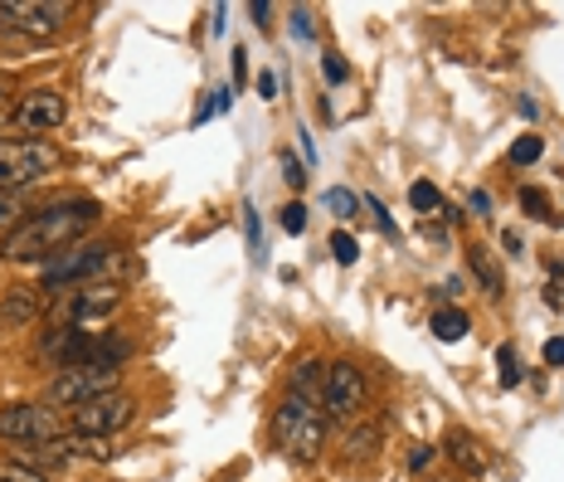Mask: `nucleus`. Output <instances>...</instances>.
<instances>
[{
    "label": "nucleus",
    "instance_id": "obj_4",
    "mask_svg": "<svg viewBox=\"0 0 564 482\" xmlns=\"http://www.w3.org/2000/svg\"><path fill=\"white\" fill-rule=\"evenodd\" d=\"M117 244L112 239H93V244H74V249L54 254L50 264L40 268V288H84V283H98L102 268L112 264Z\"/></svg>",
    "mask_w": 564,
    "mask_h": 482
},
{
    "label": "nucleus",
    "instance_id": "obj_31",
    "mask_svg": "<svg viewBox=\"0 0 564 482\" xmlns=\"http://www.w3.org/2000/svg\"><path fill=\"white\" fill-rule=\"evenodd\" d=\"M545 361H550V366H564V336L545 341Z\"/></svg>",
    "mask_w": 564,
    "mask_h": 482
},
{
    "label": "nucleus",
    "instance_id": "obj_19",
    "mask_svg": "<svg viewBox=\"0 0 564 482\" xmlns=\"http://www.w3.org/2000/svg\"><path fill=\"white\" fill-rule=\"evenodd\" d=\"M322 205L332 210V215H340V219H356L360 215V195H350V191H326Z\"/></svg>",
    "mask_w": 564,
    "mask_h": 482
},
{
    "label": "nucleus",
    "instance_id": "obj_18",
    "mask_svg": "<svg viewBox=\"0 0 564 482\" xmlns=\"http://www.w3.org/2000/svg\"><path fill=\"white\" fill-rule=\"evenodd\" d=\"M433 336H438V341H463L467 336V312L463 308L433 312Z\"/></svg>",
    "mask_w": 564,
    "mask_h": 482
},
{
    "label": "nucleus",
    "instance_id": "obj_6",
    "mask_svg": "<svg viewBox=\"0 0 564 482\" xmlns=\"http://www.w3.org/2000/svg\"><path fill=\"white\" fill-rule=\"evenodd\" d=\"M117 381H122V366H98V361H93V366H68L44 385V405L50 409H78L98 395H112Z\"/></svg>",
    "mask_w": 564,
    "mask_h": 482
},
{
    "label": "nucleus",
    "instance_id": "obj_12",
    "mask_svg": "<svg viewBox=\"0 0 564 482\" xmlns=\"http://www.w3.org/2000/svg\"><path fill=\"white\" fill-rule=\"evenodd\" d=\"M40 317H44V302H40V292L34 288H6L0 292V336L30 332Z\"/></svg>",
    "mask_w": 564,
    "mask_h": 482
},
{
    "label": "nucleus",
    "instance_id": "obj_37",
    "mask_svg": "<svg viewBox=\"0 0 564 482\" xmlns=\"http://www.w3.org/2000/svg\"><path fill=\"white\" fill-rule=\"evenodd\" d=\"M249 10H253L258 25H268V15H273V6H263V0H258V6H249Z\"/></svg>",
    "mask_w": 564,
    "mask_h": 482
},
{
    "label": "nucleus",
    "instance_id": "obj_25",
    "mask_svg": "<svg viewBox=\"0 0 564 482\" xmlns=\"http://www.w3.org/2000/svg\"><path fill=\"white\" fill-rule=\"evenodd\" d=\"M540 151H545L540 147V137H521V142L511 147V161L516 167H531V161H540Z\"/></svg>",
    "mask_w": 564,
    "mask_h": 482
},
{
    "label": "nucleus",
    "instance_id": "obj_1",
    "mask_svg": "<svg viewBox=\"0 0 564 482\" xmlns=\"http://www.w3.org/2000/svg\"><path fill=\"white\" fill-rule=\"evenodd\" d=\"M93 225H98V205L93 200H54V205L25 215L0 239V258L6 264H50L54 254L74 249Z\"/></svg>",
    "mask_w": 564,
    "mask_h": 482
},
{
    "label": "nucleus",
    "instance_id": "obj_16",
    "mask_svg": "<svg viewBox=\"0 0 564 482\" xmlns=\"http://www.w3.org/2000/svg\"><path fill=\"white\" fill-rule=\"evenodd\" d=\"M467 268H473V274H477L481 292H491V298H501V288H507V278H501V268H497V258H491V249H481V244H473V249H467Z\"/></svg>",
    "mask_w": 564,
    "mask_h": 482
},
{
    "label": "nucleus",
    "instance_id": "obj_35",
    "mask_svg": "<svg viewBox=\"0 0 564 482\" xmlns=\"http://www.w3.org/2000/svg\"><path fill=\"white\" fill-rule=\"evenodd\" d=\"M429 458H433V449H429V443H419V449L409 453V468H429Z\"/></svg>",
    "mask_w": 564,
    "mask_h": 482
},
{
    "label": "nucleus",
    "instance_id": "obj_2",
    "mask_svg": "<svg viewBox=\"0 0 564 482\" xmlns=\"http://www.w3.org/2000/svg\"><path fill=\"white\" fill-rule=\"evenodd\" d=\"M273 439L278 449L292 458V463H316V458L326 453V439H332V419H326V409L307 405V399H292L282 395L278 415H273Z\"/></svg>",
    "mask_w": 564,
    "mask_h": 482
},
{
    "label": "nucleus",
    "instance_id": "obj_3",
    "mask_svg": "<svg viewBox=\"0 0 564 482\" xmlns=\"http://www.w3.org/2000/svg\"><path fill=\"white\" fill-rule=\"evenodd\" d=\"M122 298H127V288L112 283V278H98V283H84V288H68L64 302H58V326L98 332V326H108L112 317L122 312Z\"/></svg>",
    "mask_w": 564,
    "mask_h": 482
},
{
    "label": "nucleus",
    "instance_id": "obj_15",
    "mask_svg": "<svg viewBox=\"0 0 564 482\" xmlns=\"http://www.w3.org/2000/svg\"><path fill=\"white\" fill-rule=\"evenodd\" d=\"M58 449H64L68 463H112L117 449L98 433H58Z\"/></svg>",
    "mask_w": 564,
    "mask_h": 482
},
{
    "label": "nucleus",
    "instance_id": "obj_20",
    "mask_svg": "<svg viewBox=\"0 0 564 482\" xmlns=\"http://www.w3.org/2000/svg\"><path fill=\"white\" fill-rule=\"evenodd\" d=\"M409 205H414V210H443V195H438V185H429V181H414V185H409Z\"/></svg>",
    "mask_w": 564,
    "mask_h": 482
},
{
    "label": "nucleus",
    "instance_id": "obj_11",
    "mask_svg": "<svg viewBox=\"0 0 564 482\" xmlns=\"http://www.w3.org/2000/svg\"><path fill=\"white\" fill-rule=\"evenodd\" d=\"M74 15V6H44V0H10V6H0V25L6 30H30V34H54L64 20Z\"/></svg>",
    "mask_w": 564,
    "mask_h": 482
},
{
    "label": "nucleus",
    "instance_id": "obj_32",
    "mask_svg": "<svg viewBox=\"0 0 564 482\" xmlns=\"http://www.w3.org/2000/svg\"><path fill=\"white\" fill-rule=\"evenodd\" d=\"M326 78H332V84H346V64H340L336 54H326Z\"/></svg>",
    "mask_w": 564,
    "mask_h": 482
},
{
    "label": "nucleus",
    "instance_id": "obj_17",
    "mask_svg": "<svg viewBox=\"0 0 564 482\" xmlns=\"http://www.w3.org/2000/svg\"><path fill=\"white\" fill-rule=\"evenodd\" d=\"M443 453L457 463V473H467V478H477L481 473V453H477V439L473 433H463V429H453L448 433V443H443Z\"/></svg>",
    "mask_w": 564,
    "mask_h": 482
},
{
    "label": "nucleus",
    "instance_id": "obj_13",
    "mask_svg": "<svg viewBox=\"0 0 564 482\" xmlns=\"http://www.w3.org/2000/svg\"><path fill=\"white\" fill-rule=\"evenodd\" d=\"M326 375H332V366H326L322 356H302L297 366H292V375H288V395L307 399V405H322L326 399Z\"/></svg>",
    "mask_w": 564,
    "mask_h": 482
},
{
    "label": "nucleus",
    "instance_id": "obj_29",
    "mask_svg": "<svg viewBox=\"0 0 564 482\" xmlns=\"http://www.w3.org/2000/svg\"><path fill=\"white\" fill-rule=\"evenodd\" d=\"M366 205H370V215H375V219H380V229H384V234H390V239H399V234H394V219H390V215H384V205H380V200H375V195H366Z\"/></svg>",
    "mask_w": 564,
    "mask_h": 482
},
{
    "label": "nucleus",
    "instance_id": "obj_8",
    "mask_svg": "<svg viewBox=\"0 0 564 482\" xmlns=\"http://www.w3.org/2000/svg\"><path fill=\"white\" fill-rule=\"evenodd\" d=\"M137 419V399L112 390V395H98L88 399V405L68 409V425H74V433H98V439H112L117 429H127Z\"/></svg>",
    "mask_w": 564,
    "mask_h": 482
},
{
    "label": "nucleus",
    "instance_id": "obj_34",
    "mask_svg": "<svg viewBox=\"0 0 564 482\" xmlns=\"http://www.w3.org/2000/svg\"><path fill=\"white\" fill-rule=\"evenodd\" d=\"M501 244H507V254H525V239H521V234H516V229L501 234Z\"/></svg>",
    "mask_w": 564,
    "mask_h": 482
},
{
    "label": "nucleus",
    "instance_id": "obj_14",
    "mask_svg": "<svg viewBox=\"0 0 564 482\" xmlns=\"http://www.w3.org/2000/svg\"><path fill=\"white\" fill-rule=\"evenodd\" d=\"M380 443H384V429H380V419H350V429H346V439H340V453H346V463H370L375 453H380Z\"/></svg>",
    "mask_w": 564,
    "mask_h": 482
},
{
    "label": "nucleus",
    "instance_id": "obj_5",
    "mask_svg": "<svg viewBox=\"0 0 564 482\" xmlns=\"http://www.w3.org/2000/svg\"><path fill=\"white\" fill-rule=\"evenodd\" d=\"M58 167V147L44 137H25V142H0V191L20 195L40 185L44 175Z\"/></svg>",
    "mask_w": 564,
    "mask_h": 482
},
{
    "label": "nucleus",
    "instance_id": "obj_9",
    "mask_svg": "<svg viewBox=\"0 0 564 482\" xmlns=\"http://www.w3.org/2000/svg\"><path fill=\"white\" fill-rule=\"evenodd\" d=\"M64 117H68V103H64V93H54V88H30L10 103V127L30 132V137H44V132H54V127H64Z\"/></svg>",
    "mask_w": 564,
    "mask_h": 482
},
{
    "label": "nucleus",
    "instance_id": "obj_23",
    "mask_svg": "<svg viewBox=\"0 0 564 482\" xmlns=\"http://www.w3.org/2000/svg\"><path fill=\"white\" fill-rule=\"evenodd\" d=\"M497 366H501V385H507V390H511V385H521V361H516V351L511 346H501L497 351Z\"/></svg>",
    "mask_w": 564,
    "mask_h": 482
},
{
    "label": "nucleus",
    "instance_id": "obj_7",
    "mask_svg": "<svg viewBox=\"0 0 564 482\" xmlns=\"http://www.w3.org/2000/svg\"><path fill=\"white\" fill-rule=\"evenodd\" d=\"M50 439H58V409H50L44 399L40 405H0V443L30 449V443Z\"/></svg>",
    "mask_w": 564,
    "mask_h": 482
},
{
    "label": "nucleus",
    "instance_id": "obj_36",
    "mask_svg": "<svg viewBox=\"0 0 564 482\" xmlns=\"http://www.w3.org/2000/svg\"><path fill=\"white\" fill-rule=\"evenodd\" d=\"M258 93H263V98H273V93H278V78H273V74H258Z\"/></svg>",
    "mask_w": 564,
    "mask_h": 482
},
{
    "label": "nucleus",
    "instance_id": "obj_10",
    "mask_svg": "<svg viewBox=\"0 0 564 482\" xmlns=\"http://www.w3.org/2000/svg\"><path fill=\"white\" fill-rule=\"evenodd\" d=\"M366 395H370V385H366V371L356 366V361H336L332 375H326V419H360V409H366Z\"/></svg>",
    "mask_w": 564,
    "mask_h": 482
},
{
    "label": "nucleus",
    "instance_id": "obj_27",
    "mask_svg": "<svg viewBox=\"0 0 564 482\" xmlns=\"http://www.w3.org/2000/svg\"><path fill=\"white\" fill-rule=\"evenodd\" d=\"M282 229H288V234H302V229H307V210H302L297 200H292V205H282Z\"/></svg>",
    "mask_w": 564,
    "mask_h": 482
},
{
    "label": "nucleus",
    "instance_id": "obj_22",
    "mask_svg": "<svg viewBox=\"0 0 564 482\" xmlns=\"http://www.w3.org/2000/svg\"><path fill=\"white\" fill-rule=\"evenodd\" d=\"M521 205H525V215L545 219V225H550V219H560V215H555V210H550V200H545V195H540V191H535V185H525V191H521Z\"/></svg>",
    "mask_w": 564,
    "mask_h": 482
},
{
    "label": "nucleus",
    "instance_id": "obj_33",
    "mask_svg": "<svg viewBox=\"0 0 564 482\" xmlns=\"http://www.w3.org/2000/svg\"><path fill=\"white\" fill-rule=\"evenodd\" d=\"M234 78H239V84H249V54H234Z\"/></svg>",
    "mask_w": 564,
    "mask_h": 482
},
{
    "label": "nucleus",
    "instance_id": "obj_30",
    "mask_svg": "<svg viewBox=\"0 0 564 482\" xmlns=\"http://www.w3.org/2000/svg\"><path fill=\"white\" fill-rule=\"evenodd\" d=\"M467 210H473V215H491V195L487 191H473V195H467Z\"/></svg>",
    "mask_w": 564,
    "mask_h": 482
},
{
    "label": "nucleus",
    "instance_id": "obj_28",
    "mask_svg": "<svg viewBox=\"0 0 564 482\" xmlns=\"http://www.w3.org/2000/svg\"><path fill=\"white\" fill-rule=\"evenodd\" d=\"M282 175H288L292 191H302V185H307V171H302L297 161H292V151H282Z\"/></svg>",
    "mask_w": 564,
    "mask_h": 482
},
{
    "label": "nucleus",
    "instance_id": "obj_24",
    "mask_svg": "<svg viewBox=\"0 0 564 482\" xmlns=\"http://www.w3.org/2000/svg\"><path fill=\"white\" fill-rule=\"evenodd\" d=\"M332 254H336V264H356V258H360V244L350 239L346 229H336V234H332Z\"/></svg>",
    "mask_w": 564,
    "mask_h": 482
},
{
    "label": "nucleus",
    "instance_id": "obj_21",
    "mask_svg": "<svg viewBox=\"0 0 564 482\" xmlns=\"http://www.w3.org/2000/svg\"><path fill=\"white\" fill-rule=\"evenodd\" d=\"M0 482H50V473H40V468H30V463H0Z\"/></svg>",
    "mask_w": 564,
    "mask_h": 482
},
{
    "label": "nucleus",
    "instance_id": "obj_26",
    "mask_svg": "<svg viewBox=\"0 0 564 482\" xmlns=\"http://www.w3.org/2000/svg\"><path fill=\"white\" fill-rule=\"evenodd\" d=\"M20 225V195H10V191H0V229H15Z\"/></svg>",
    "mask_w": 564,
    "mask_h": 482
}]
</instances>
